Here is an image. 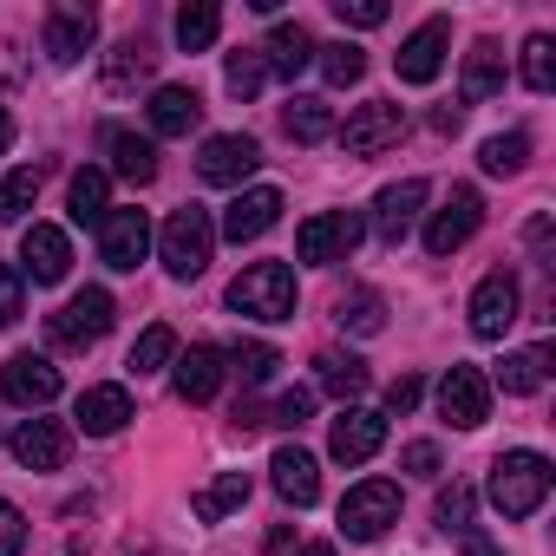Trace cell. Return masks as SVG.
Returning a JSON list of instances; mask_svg holds the SVG:
<instances>
[{"mask_svg": "<svg viewBox=\"0 0 556 556\" xmlns=\"http://www.w3.org/2000/svg\"><path fill=\"white\" fill-rule=\"evenodd\" d=\"M229 308L249 321H289L295 315V268L289 262H249L229 282Z\"/></svg>", "mask_w": 556, "mask_h": 556, "instance_id": "cell-1", "label": "cell"}, {"mask_svg": "<svg viewBox=\"0 0 556 556\" xmlns=\"http://www.w3.org/2000/svg\"><path fill=\"white\" fill-rule=\"evenodd\" d=\"M210 249H216V223H210V210L184 203V210L164 216V229H157V255H164V268L177 275V282H197V275L210 268Z\"/></svg>", "mask_w": 556, "mask_h": 556, "instance_id": "cell-2", "label": "cell"}, {"mask_svg": "<svg viewBox=\"0 0 556 556\" xmlns=\"http://www.w3.org/2000/svg\"><path fill=\"white\" fill-rule=\"evenodd\" d=\"M549 497V458L543 452H504L491 465V504L504 517H536Z\"/></svg>", "mask_w": 556, "mask_h": 556, "instance_id": "cell-3", "label": "cell"}, {"mask_svg": "<svg viewBox=\"0 0 556 556\" xmlns=\"http://www.w3.org/2000/svg\"><path fill=\"white\" fill-rule=\"evenodd\" d=\"M361 236H367V216H361V210H321V216L302 223L295 255L315 262V268H328V262H348V255L361 249Z\"/></svg>", "mask_w": 556, "mask_h": 556, "instance_id": "cell-4", "label": "cell"}, {"mask_svg": "<svg viewBox=\"0 0 556 556\" xmlns=\"http://www.w3.org/2000/svg\"><path fill=\"white\" fill-rule=\"evenodd\" d=\"M393 523H400V484L367 478V484H354V491L341 497V530H348L354 543H374V536H387Z\"/></svg>", "mask_w": 556, "mask_h": 556, "instance_id": "cell-5", "label": "cell"}, {"mask_svg": "<svg viewBox=\"0 0 556 556\" xmlns=\"http://www.w3.org/2000/svg\"><path fill=\"white\" fill-rule=\"evenodd\" d=\"M112 295L105 289H79L53 321H47V334H53V348H66V354H79V348H92V341H105V328H112Z\"/></svg>", "mask_w": 556, "mask_h": 556, "instance_id": "cell-6", "label": "cell"}, {"mask_svg": "<svg viewBox=\"0 0 556 556\" xmlns=\"http://www.w3.org/2000/svg\"><path fill=\"white\" fill-rule=\"evenodd\" d=\"M341 131V151L348 157H380L387 144H400L406 138V112L393 105V99H374V105H361L348 125H334Z\"/></svg>", "mask_w": 556, "mask_h": 556, "instance_id": "cell-7", "label": "cell"}, {"mask_svg": "<svg viewBox=\"0 0 556 556\" xmlns=\"http://www.w3.org/2000/svg\"><path fill=\"white\" fill-rule=\"evenodd\" d=\"M255 164H262V144H255V138H242V131H216V138H203L197 177L216 184V190H242V177H255Z\"/></svg>", "mask_w": 556, "mask_h": 556, "instance_id": "cell-8", "label": "cell"}, {"mask_svg": "<svg viewBox=\"0 0 556 556\" xmlns=\"http://www.w3.org/2000/svg\"><path fill=\"white\" fill-rule=\"evenodd\" d=\"M517 308H523L517 275H510V268H491L484 282L471 289V334H478V341H504L510 321H517Z\"/></svg>", "mask_w": 556, "mask_h": 556, "instance_id": "cell-9", "label": "cell"}, {"mask_svg": "<svg viewBox=\"0 0 556 556\" xmlns=\"http://www.w3.org/2000/svg\"><path fill=\"white\" fill-rule=\"evenodd\" d=\"M478 223H484V197H478L471 184H458V190L445 197V210H432V223H426V249H432V255H458V249L478 236Z\"/></svg>", "mask_w": 556, "mask_h": 556, "instance_id": "cell-10", "label": "cell"}, {"mask_svg": "<svg viewBox=\"0 0 556 556\" xmlns=\"http://www.w3.org/2000/svg\"><path fill=\"white\" fill-rule=\"evenodd\" d=\"M144 255H151V216L144 210H105V223H99V262L118 268V275H131Z\"/></svg>", "mask_w": 556, "mask_h": 556, "instance_id": "cell-11", "label": "cell"}, {"mask_svg": "<svg viewBox=\"0 0 556 556\" xmlns=\"http://www.w3.org/2000/svg\"><path fill=\"white\" fill-rule=\"evenodd\" d=\"M92 47H99V14L79 8V0H60V8L47 14V60L53 66H79Z\"/></svg>", "mask_w": 556, "mask_h": 556, "instance_id": "cell-12", "label": "cell"}, {"mask_svg": "<svg viewBox=\"0 0 556 556\" xmlns=\"http://www.w3.org/2000/svg\"><path fill=\"white\" fill-rule=\"evenodd\" d=\"M445 47H452V27H445V21H419V27L400 40L393 73H400L406 86H432V79L445 73Z\"/></svg>", "mask_w": 556, "mask_h": 556, "instance_id": "cell-13", "label": "cell"}, {"mask_svg": "<svg viewBox=\"0 0 556 556\" xmlns=\"http://www.w3.org/2000/svg\"><path fill=\"white\" fill-rule=\"evenodd\" d=\"M419 210H426V177H400V184H387V190L374 197V223H367V229H374L387 249H400V242L413 236Z\"/></svg>", "mask_w": 556, "mask_h": 556, "instance_id": "cell-14", "label": "cell"}, {"mask_svg": "<svg viewBox=\"0 0 556 556\" xmlns=\"http://www.w3.org/2000/svg\"><path fill=\"white\" fill-rule=\"evenodd\" d=\"M439 413H445L458 432L484 426V419H491V380H484L478 367H452V374L439 380Z\"/></svg>", "mask_w": 556, "mask_h": 556, "instance_id": "cell-15", "label": "cell"}, {"mask_svg": "<svg viewBox=\"0 0 556 556\" xmlns=\"http://www.w3.org/2000/svg\"><path fill=\"white\" fill-rule=\"evenodd\" d=\"M380 445H387V413L341 406V419H334V432H328V452H334V465H367Z\"/></svg>", "mask_w": 556, "mask_h": 556, "instance_id": "cell-16", "label": "cell"}, {"mask_svg": "<svg viewBox=\"0 0 556 556\" xmlns=\"http://www.w3.org/2000/svg\"><path fill=\"white\" fill-rule=\"evenodd\" d=\"M0 393H8L14 406H27V413H40V406L60 400V367L40 361V354H14L8 367H0Z\"/></svg>", "mask_w": 556, "mask_h": 556, "instance_id": "cell-17", "label": "cell"}, {"mask_svg": "<svg viewBox=\"0 0 556 556\" xmlns=\"http://www.w3.org/2000/svg\"><path fill=\"white\" fill-rule=\"evenodd\" d=\"M8 445H14V458H21L27 471H60V465L73 458V432H66L60 419H21V432H14Z\"/></svg>", "mask_w": 556, "mask_h": 556, "instance_id": "cell-18", "label": "cell"}, {"mask_svg": "<svg viewBox=\"0 0 556 556\" xmlns=\"http://www.w3.org/2000/svg\"><path fill=\"white\" fill-rule=\"evenodd\" d=\"M66 268H73V242H66V229L34 223V229L21 236V275H34V282H66Z\"/></svg>", "mask_w": 556, "mask_h": 556, "instance_id": "cell-19", "label": "cell"}, {"mask_svg": "<svg viewBox=\"0 0 556 556\" xmlns=\"http://www.w3.org/2000/svg\"><path fill=\"white\" fill-rule=\"evenodd\" d=\"M275 216H282V190H268V184L236 190V203L223 210V236H229V242H255V236L275 229Z\"/></svg>", "mask_w": 556, "mask_h": 556, "instance_id": "cell-20", "label": "cell"}, {"mask_svg": "<svg viewBox=\"0 0 556 556\" xmlns=\"http://www.w3.org/2000/svg\"><path fill=\"white\" fill-rule=\"evenodd\" d=\"M268 478H275V491H282L295 510H308L315 497H321V465H315V452H302V445H282L268 458Z\"/></svg>", "mask_w": 556, "mask_h": 556, "instance_id": "cell-21", "label": "cell"}, {"mask_svg": "<svg viewBox=\"0 0 556 556\" xmlns=\"http://www.w3.org/2000/svg\"><path fill=\"white\" fill-rule=\"evenodd\" d=\"M255 53H262V66H268L275 79H295V73H308V66H315V40H308V27H302V21H275L268 47H255Z\"/></svg>", "mask_w": 556, "mask_h": 556, "instance_id": "cell-22", "label": "cell"}, {"mask_svg": "<svg viewBox=\"0 0 556 556\" xmlns=\"http://www.w3.org/2000/svg\"><path fill=\"white\" fill-rule=\"evenodd\" d=\"M73 419H79V432L112 439V432H125V419H131V393H125V387H86L79 406H73Z\"/></svg>", "mask_w": 556, "mask_h": 556, "instance_id": "cell-23", "label": "cell"}, {"mask_svg": "<svg viewBox=\"0 0 556 556\" xmlns=\"http://www.w3.org/2000/svg\"><path fill=\"white\" fill-rule=\"evenodd\" d=\"M197 118H203V99H197L190 86H157V92H151V131H157V138H190Z\"/></svg>", "mask_w": 556, "mask_h": 556, "instance_id": "cell-24", "label": "cell"}, {"mask_svg": "<svg viewBox=\"0 0 556 556\" xmlns=\"http://www.w3.org/2000/svg\"><path fill=\"white\" fill-rule=\"evenodd\" d=\"M223 348H190V354H177V400H190V406H203V400H216V387H223Z\"/></svg>", "mask_w": 556, "mask_h": 556, "instance_id": "cell-25", "label": "cell"}, {"mask_svg": "<svg viewBox=\"0 0 556 556\" xmlns=\"http://www.w3.org/2000/svg\"><path fill=\"white\" fill-rule=\"evenodd\" d=\"M105 151H112V170H118L125 184H151V177H157V144H151V138L112 125V131H105Z\"/></svg>", "mask_w": 556, "mask_h": 556, "instance_id": "cell-26", "label": "cell"}, {"mask_svg": "<svg viewBox=\"0 0 556 556\" xmlns=\"http://www.w3.org/2000/svg\"><path fill=\"white\" fill-rule=\"evenodd\" d=\"M458 92H465V105H484V99H497V92H504V53H497L491 40H478V47H471Z\"/></svg>", "mask_w": 556, "mask_h": 556, "instance_id": "cell-27", "label": "cell"}, {"mask_svg": "<svg viewBox=\"0 0 556 556\" xmlns=\"http://www.w3.org/2000/svg\"><path fill=\"white\" fill-rule=\"evenodd\" d=\"M282 131H289L295 144H321V138H334V105H328V99L295 92V99H289V112H282Z\"/></svg>", "mask_w": 556, "mask_h": 556, "instance_id": "cell-28", "label": "cell"}, {"mask_svg": "<svg viewBox=\"0 0 556 556\" xmlns=\"http://www.w3.org/2000/svg\"><path fill=\"white\" fill-rule=\"evenodd\" d=\"M66 210H73V223H105V210H112V177H105V170H73Z\"/></svg>", "mask_w": 556, "mask_h": 556, "instance_id": "cell-29", "label": "cell"}, {"mask_svg": "<svg viewBox=\"0 0 556 556\" xmlns=\"http://www.w3.org/2000/svg\"><path fill=\"white\" fill-rule=\"evenodd\" d=\"M216 34H223V8H216V0H184V8H177V47L184 53L216 47Z\"/></svg>", "mask_w": 556, "mask_h": 556, "instance_id": "cell-30", "label": "cell"}, {"mask_svg": "<svg viewBox=\"0 0 556 556\" xmlns=\"http://www.w3.org/2000/svg\"><path fill=\"white\" fill-rule=\"evenodd\" d=\"M315 380H321V393H334L348 406L354 393H367V361H354V354H315Z\"/></svg>", "mask_w": 556, "mask_h": 556, "instance_id": "cell-31", "label": "cell"}, {"mask_svg": "<svg viewBox=\"0 0 556 556\" xmlns=\"http://www.w3.org/2000/svg\"><path fill=\"white\" fill-rule=\"evenodd\" d=\"M99 79H105V92H131V86L151 79V53H144L138 40H125V47L105 53V73H99Z\"/></svg>", "mask_w": 556, "mask_h": 556, "instance_id": "cell-32", "label": "cell"}, {"mask_svg": "<svg viewBox=\"0 0 556 556\" xmlns=\"http://www.w3.org/2000/svg\"><path fill=\"white\" fill-rule=\"evenodd\" d=\"M242 504H249V471H223L210 491H197L190 510H197L203 523H216V517H229V510H242Z\"/></svg>", "mask_w": 556, "mask_h": 556, "instance_id": "cell-33", "label": "cell"}, {"mask_svg": "<svg viewBox=\"0 0 556 556\" xmlns=\"http://www.w3.org/2000/svg\"><path fill=\"white\" fill-rule=\"evenodd\" d=\"M334 321H341L348 334H380V328H387V302H380L374 289H354V295L334 302Z\"/></svg>", "mask_w": 556, "mask_h": 556, "instance_id": "cell-34", "label": "cell"}, {"mask_svg": "<svg viewBox=\"0 0 556 556\" xmlns=\"http://www.w3.org/2000/svg\"><path fill=\"white\" fill-rule=\"evenodd\" d=\"M497 380H504V393H517V400H523V393H543V380H549V348H523V354H510Z\"/></svg>", "mask_w": 556, "mask_h": 556, "instance_id": "cell-35", "label": "cell"}, {"mask_svg": "<svg viewBox=\"0 0 556 556\" xmlns=\"http://www.w3.org/2000/svg\"><path fill=\"white\" fill-rule=\"evenodd\" d=\"M223 367H236V380H242V387H262L275 367H282V354H275L268 341H236V348L223 354Z\"/></svg>", "mask_w": 556, "mask_h": 556, "instance_id": "cell-36", "label": "cell"}, {"mask_svg": "<svg viewBox=\"0 0 556 556\" xmlns=\"http://www.w3.org/2000/svg\"><path fill=\"white\" fill-rule=\"evenodd\" d=\"M315 66H321V79H328V86H361L367 53H361L354 40H334V47H315Z\"/></svg>", "mask_w": 556, "mask_h": 556, "instance_id": "cell-37", "label": "cell"}, {"mask_svg": "<svg viewBox=\"0 0 556 556\" xmlns=\"http://www.w3.org/2000/svg\"><path fill=\"white\" fill-rule=\"evenodd\" d=\"M478 164H484L491 177H517V170L530 164V138H523V131H497V138H484Z\"/></svg>", "mask_w": 556, "mask_h": 556, "instance_id": "cell-38", "label": "cell"}, {"mask_svg": "<svg viewBox=\"0 0 556 556\" xmlns=\"http://www.w3.org/2000/svg\"><path fill=\"white\" fill-rule=\"evenodd\" d=\"M523 86L530 92H556V40L549 34H530L523 40Z\"/></svg>", "mask_w": 556, "mask_h": 556, "instance_id": "cell-39", "label": "cell"}, {"mask_svg": "<svg viewBox=\"0 0 556 556\" xmlns=\"http://www.w3.org/2000/svg\"><path fill=\"white\" fill-rule=\"evenodd\" d=\"M40 197V170H8L0 177V223H21Z\"/></svg>", "mask_w": 556, "mask_h": 556, "instance_id": "cell-40", "label": "cell"}, {"mask_svg": "<svg viewBox=\"0 0 556 556\" xmlns=\"http://www.w3.org/2000/svg\"><path fill=\"white\" fill-rule=\"evenodd\" d=\"M223 86H229L236 99H255V92L268 86V66H262V53H255V47L229 53V66H223Z\"/></svg>", "mask_w": 556, "mask_h": 556, "instance_id": "cell-41", "label": "cell"}, {"mask_svg": "<svg viewBox=\"0 0 556 556\" xmlns=\"http://www.w3.org/2000/svg\"><path fill=\"white\" fill-rule=\"evenodd\" d=\"M177 361V334L157 321V328H144L138 334V348H131V374H157V367H170Z\"/></svg>", "mask_w": 556, "mask_h": 556, "instance_id": "cell-42", "label": "cell"}, {"mask_svg": "<svg viewBox=\"0 0 556 556\" xmlns=\"http://www.w3.org/2000/svg\"><path fill=\"white\" fill-rule=\"evenodd\" d=\"M471 510H478L471 484H445V491H439V510H432V517H439L445 530H458V536H465V530H471Z\"/></svg>", "mask_w": 556, "mask_h": 556, "instance_id": "cell-43", "label": "cell"}, {"mask_svg": "<svg viewBox=\"0 0 556 556\" xmlns=\"http://www.w3.org/2000/svg\"><path fill=\"white\" fill-rule=\"evenodd\" d=\"M21 315H27V275L0 262V328H14Z\"/></svg>", "mask_w": 556, "mask_h": 556, "instance_id": "cell-44", "label": "cell"}, {"mask_svg": "<svg viewBox=\"0 0 556 556\" xmlns=\"http://www.w3.org/2000/svg\"><path fill=\"white\" fill-rule=\"evenodd\" d=\"M308 413H315V400L295 387V393H282V400H275L262 419H268V426H289V432H302V426H308Z\"/></svg>", "mask_w": 556, "mask_h": 556, "instance_id": "cell-45", "label": "cell"}, {"mask_svg": "<svg viewBox=\"0 0 556 556\" xmlns=\"http://www.w3.org/2000/svg\"><path fill=\"white\" fill-rule=\"evenodd\" d=\"M334 14H341V27H387V0H334Z\"/></svg>", "mask_w": 556, "mask_h": 556, "instance_id": "cell-46", "label": "cell"}, {"mask_svg": "<svg viewBox=\"0 0 556 556\" xmlns=\"http://www.w3.org/2000/svg\"><path fill=\"white\" fill-rule=\"evenodd\" d=\"M21 549H27V517H21V504L0 497V556H21Z\"/></svg>", "mask_w": 556, "mask_h": 556, "instance_id": "cell-47", "label": "cell"}, {"mask_svg": "<svg viewBox=\"0 0 556 556\" xmlns=\"http://www.w3.org/2000/svg\"><path fill=\"white\" fill-rule=\"evenodd\" d=\"M413 478H439V445L432 439H419V445H406V458H400Z\"/></svg>", "mask_w": 556, "mask_h": 556, "instance_id": "cell-48", "label": "cell"}, {"mask_svg": "<svg viewBox=\"0 0 556 556\" xmlns=\"http://www.w3.org/2000/svg\"><path fill=\"white\" fill-rule=\"evenodd\" d=\"M413 406H419V380L406 374V380H393V387H387V413H413Z\"/></svg>", "mask_w": 556, "mask_h": 556, "instance_id": "cell-49", "label": "cell"}, {"mask_svg": "<svg viewBox=\"0 0 556 556\" xmlns=\"http://www.w3.org/2000/svg\"><path fill=\"white\" fill-rule=\"evenodd\" d=\"M465 549H471V556H497V549H491L484 536H471V530H465Z\"/></svg>", "mask_w": 556, "mask_h": 556, "instance_id": "cell-50", "label": "cell"}, {"mask_svg": "<svg viewBox=\"0 0 556 556\" xmlns=\"http://www.w3.org/2000/svg\"><path fill=\"white\" fill-rule=\"evenodd\" d=\"M295 556H334V543H302Z\"/></svg>", "mask_w": 556, "mask_h": 556, "instance_id": "cell-51", "label": "cell"}, {"mask_svg": "<svg viewBox=\"0 0 556 556\" xmlns=\"http://www.w3.org/2000/svg\"><path fill=\"white\" fill-rule=\"evenodd\" d=\"M8 144H14V118H8V112H0V151H8Z\"/></svg>", "mask_w": 556, "mask_h": 556, "instance_id": "cell-52", "label": "cell"}]
</instances>
